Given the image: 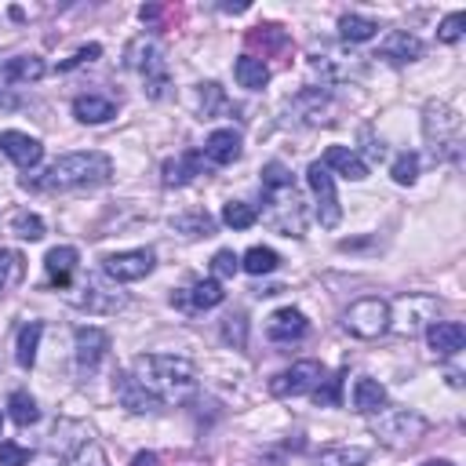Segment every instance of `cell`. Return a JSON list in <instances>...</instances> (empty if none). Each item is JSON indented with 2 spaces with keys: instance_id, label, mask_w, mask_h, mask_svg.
Returning <instances> with one entry per match:
<instances>
[{
  "instance_id": "cell-15",
  "label": "cell",
  "mask_w": 466,
  "mask_h": 466,
  "mask_svg": "<svg viewBox=\"0 0 466 466\" xmlns=\"http://www.w3.org/2000/svg\"><path fill=\"white\" fill-rule=\"evenodd\" d=\"M426 343L437 357H455L466 346V328L459 321H434L426 328Z\"/></svg>"
},
{
  "instance_id": "cell-4",
  "label": "cell",
  "mask_w": 466,
  "mask_h": 466,
  "mask_svg": "<svg viewBox=\"0 0 466 466\" xmlns=\"http://www.w3.org/2000/svg\"><path fill=\"white\" fill-rule=\"evenodd\" d=\"M426 430H430V423H426L419 412H412V408L379 412V419H376V437H379L383 444H390V448H408V444H416Z\"/></svg>"
},
{
  "instance_id": "cell-17",
  "label": "cell",
  "mask_w": 466,
  "mask_h": 466,
  "mask_svg": "<svg viewBox=\"0 0 466 466\" xmlns=\"http://www.w3.org/2000/svg\"><path fill=\"white\" fill-rule=\"evenodd\" d=\"M44 73H48V66L41 55H15L0 66V84H33Z\"/></svg>"
},
{
  "instance_id": "cell-11",
  "label": "cell",
  "mask_w": 466,
  "mask_h": 466,
  "mask_svg": "<svg viewBox=\"0 0 466 466\" xmlns=\"http://www.w3.org/2000/svg\"><path fill=\"white\" fill-rule=\"evenodd\" d=\"M84 296H77L73 303L80 306V310H87V314H117V310H124L128 306V296L117 288H106L99 277H87V285L80 288Z\"/></svg>"
},
{
  "instance_id": "cell-31",
  "label": "cell",
  "mask_w": 466,
  "mask_h": 466,
  "mask_svg": "<svg viewBox=\"0 0 466 466\" xmlns=\"http://www.w3.org/2000/svg\"><path fill=\"white\" fill-rule=\"evenodd\" d=\"M339 33L346 41H353V44H364V41H371V37L379 33V23L368 19V15H343L339 19Z\"/></svg>"
},
{
  "instance_id": "cell-38",
  "label": "cell",
  "mask_w": 466,
  "mask_h": 466,
  "mask_svg": "<svg viewBox=\"0 0 466 466\" xmlns=\"http://www.w3.org/2000/svg\"><path fill=\"white\" fill-rule=\"evenodd\" d=\"M462 26H466V12H452L441 26H437V41L441 44H455L462 37Z\"/></svg>"
},
{
  "instance_id": "cell-2",
  "label": "cell",
  "mask_w": 466,
  "mask_h": 466,
  "mask_svg": "<svg viewBox=\"0 0 466 466\" xmlns=\"http://www.w3.org/2000/svg\"><path fill=\"white\" fill-rule=\"evenodd\" d=\"M114 175V160L106 153H66L59 157L41 178H33L37 190H51V194H69V190H91V186H103Z\"/></svg>"
},
{
  "instance_id": "cell-19",
  "label": "cell",
  "mask_w": 466,
  "mask_h": 466,
  "mask_svg": "<svg viewBox=\"0 0 466 466\" xmlns=\"http://www.w3.org/2000/svg\"><path fill=\"white\" fill-rule=\"evenodd\" d=\"M223 299H226L223 285L215 281V277H208V281H197L190 292H178L171 303H178L182 310H212V306H219Z\"/></svg>"
},
{
  "instance_id": "cell-47",
  "label": "cell",
  "mask_w": 466,
  "mask_h": 466,
  "mask_svg": "<svg viewBox=\"0 0 466 466\" xmlns=\"http://www.w3.org/2000/svg\"><path fill=\"white\" fill-rule=\"evenodd\" d=\"M423 466H455V462H448V459H426Z\"/></svg>"
},
{
  "instance_id": "cell-13",
  "label": "cell",
  "mask_w": 466,
  "mask_h": 466,
  "mask_svg": "<svg viewBox=\"0 0 466 466\" xmlns=\"http://www.w3.org/2000/svg\"><path fill=\"white\" fill-rule=\"evenodd\" d=\"M0 153H5L8 160H15L19 168H37L41 157H44V146L26 132H5L0 135Z\"/></svg>"
},
{
  "instance_id": "cell-32",
  "label": "cell",
  "mask_w": 466,
  "mask_h": 466,
  "mask_svg": "<svg viewBox=\"0 0 466 466\" xmlns=\"http://www.w3.org/2000/svg\"><path fill=\"white\" fill-rule=\"evenodd\" d=\"M8 412H12V419H15L19 426H33V423L41 419V408H37L33 394H26V390H15V394L8 397Z\"/></svg>"
},
{
  "instance_id": "cell-24",
  "label": "cell",
  "mask_w": 466,
  "mask_h": 466,
  "mask_svg": "<svg viewBox=\"0 0 466 466\" xmlns=\"http://www.w3.org/2000/svg\"><path fill=\"white\" fill-rule=\"evenodd\" d=\"M387 408V387L379 379H357L353 383V412L376 416Z\"/></svg>"
},
{
  "instance_id": "cell-20",
  "label": "cell",
  "mask_w": 466,
  "mask_h": 466,
  "mask_svg": "<svg viewBox=\"0 0 466 466\" xmlns=\"http://www.w3.org/2000/svg\"><path fill=\"white\" fill-rule=\"evenodd\" d=\"M201 171H205V157L201 153H178V157L164 160L160 178H164V186H186V182H194Z\"/></svg>"
},
{
  "instance_id": "cell-22",
  "label": "cell",
  "mask_w": 466,
  "mask_h": 466,
  "mask_svg": "<svg viewBox=\"0 0 466 466\" xmlns=\"http://www.w3.org/2000/svg\"><path fill=\"white\" fill-rule=\"evenodd\" d=\"M379 55L390 59V62H416L423 55V41L408 30H394L383 44H379Z\"/></svg>"
},
{
  "instance_id": "cell-16",
  "label": "cell",
  "mask_w": 466,
  "mask_h": 466,
  "mask_svg": "<svg viewBox=\"0 0 466 466\" xmlns=\"http://www.w3.org/2000/svg\"><path fill=\"white\" fill-rule=\"evenodd\" d=\"M321 164H324L328 171H339V175L350 178V182H364V178H368V164H364L361 153L350 150V146H328Z\"/></svg>"
},
{
  "instance_id": "cell-36",
  "label": "cell",
  "mask_w": 466,
  "mask_h": 466,
  "mask_svg": "<svg viewBox=\"0 0 466 466\" xmlns=\"http://www.w3.org/2000/svg\"><path fill=\"white\" fill-rule=\"evenodd\" d=\"M390 175H394V182H401V186H412V182L419 178V157H416V153H401V157L394 160Z\"/></svg>"
},
{
  "instance_id": "cell-40",
  "label": "cell",
  "mask_w": 466,
  "mask_h": 466,
  "mask_svg": "<svg viewBox=\"0 0 466 466\" xmlns=\"http://www.w3.org/2000/svg\"><path fill=\"white\" fill-rule=\"evenodd\" d=\"M26 462H30V448L15 441H0V466H26Z\"/></svg>"
},
{
  "instance_id": "cell-14",
  "label": "cell",
  "mask_w": 466,
  "mask_h": 466,
  "mask_svg": "<svg viewBox=\"0 0 466 466\" xmlns=\"http://www.w3.org/2000/svg\"><path fill=\"white\" fill-rule=\"evenodd\" d=\"M306 328H310L306 314H303V310H296V306H285V310H277V314L270 317L266 335H270L273 343H296V339H303V335H306Z\"/></svg>"
},
{
  "instance_id": "cell-35",
  "label": "cell",
  "mask_w": 466,
  "mask_h": 466,
  "mask_svg": "<svg viewBox=\"0 0 466 466\" xmlns=\"http://www.w3.org/2000/svg\"><path fill=\"white\" fill-rule=\"evenodd\" d=\"M288 186H296V182H292V171H288L281 160H270V164L262 168V190H266V194L288 190Z\"/></svg>"
},
{
  "instance_id": "cell-42",
  "label": "cell",
  "mask_w": 466,
  "mask_h": 466,
  "mask_svg": "<svg viewBox=\"0 0 466 466\" xmlns=\"http://www.w3.org/2000/svg\"><path fill=\"white\" fill-rule=\"evenodd\" d=\"M244 335H248V324H244V314H230L226 324H223V339L233 343L237 350L244 346Z\"/></svg>"
},
{
  "instance_id": "cell-9",
  "label": "cell",
  "mask_w": 466,
  "mask_h": 466,
  "mask_svg": "<svg viewBox=\"0 0 466 466\" xmlns=\"http://www.w3.org/2000/svg\"><path fill=\"white\" fill-rule=\"evenodd\" d=\"M157 266V255L153 248H132V251H114L103 259V273L117 285H132V281H142L150 277Z\"/></svg>"
},
{
  "instance_id": "cell-44",
  "label": "cell",
  "mask_w": 466,
  "mask_h": 466,
  "mask_svg": "<svg viewBox=\"0 0 466 466\" xmlns=\"http://www.w3.org/2000/svg\"><path fill=\"white\" fill-rule=\"evenodd\" d=\"M212 106H223V87L219 84H201V114L212 117Z\"/></svg>"
},
{
  "instance_id": "cell-18",
  "label": "cell",
  "mask_w": 466,
  "mask_h": 466,
  "mask_svg": "<svg viewBox=\"0 0 466 466\" xmlns=\"http://www.w3.org/2000/svg\"><path fill=\"white\" fill-rule=\"evenodd\" d=\"M77 262H80L77 248H69V244H59V248H51V251L44 255L48 281H51V285H59V288H66V285L73 281V273H77Z\"/></svg>"
},
{
  "instance_id": "cell-6",
  "label": "cell",
  "mask_w": 466,
  "mask_h": 466,
  "mask_svg": "<svg viewBox=\"0 0 466 466\" xmlns=\"http://www.w3.org/2000/svg\"><path fill=\"white\" fill-rule=\"evenodd\" d=\"M423 132H426V142L434 146V153L448 157V153L459 150L462 117H459L448 103H430V106H426V117H423Z\"/></svg>"
},
{
  "instance_id": "cell-41",
  "label": "cell",
  "mask_w": 466,
  "mask_h": 466,
  "mask_svg": "<svg viewBox=\"0 0 466 466\" xmlns=\"http://www.w3.org/2000/svg\"><path fill=\"white\" fill-rule=\"evenodd\" d=\"M237 270H241V259L233 255V248L215 251V259H212V273H215V277H233Z\"/></svg>"
},
{
  "instance_id": "cell-25",
  "label": "cell",
  "mask_w": 466,
  "mask_h": 466,
  "mask_svg": "<svg viewBox=\"0 0 466 466\" xmlns=\"http://www.w3.org/2000/svg\"><path fill=\"white\" fill-rule=\"evenodd\" d=\"M73 117L80 124H106L117 117V106L103 96H80V99H73Z\"/></svg>"
},
{
  "instance_id": "cell-46",
  "label": "cell",
  "mask_w": 466,
  "mask_h": 466,
  "mask_svg": "<svg viewBox=\"0 0 466 466\" xmlns=\"http://www.w3.org/2000/svg\"><path fill=\"white\" fill-rule=\"evenodd\" d=\"M132 466H157V455H153V452H139V455L132 459Z\"/></svg>"
},
{
  "instance_id": "cell-37",
  "label": "cell",
  "mask_w": 466,
  "mask_h": 466,
  "mask_svg": "<svg viewBox=\"0 0 466 466\" xmlns=\"http://www.w3.org/2000/svg\"><path fill=\"white\" fill-rule=\"evenodd\" d=\"M66 466H110V462H106V455H103V448L96 441H87V444L77 448V455Z\"/></svg>"
},
{
  "instance_id": "cell-39",
  "label": "cell",
  "mask_w": 466,
  "mask_h": 466,
  "mask_svg": "<svg viewBox=\"0 0 466 466\" xmlns=\"http://www.w3.org/2000/svg\"><path fill=\"white\" fill-rule=\"evenodd\" d=\"M339 390H343V376L321 379V383L314 387V401H317L321 408H332V405H339Z\"/></svg>"
},
{
  "instance_id": "cell-8",
  "label": "cell",
  "mask_w": 466,
  "mask_h": 466,
  "mask_svg": "<svg viewBox=\"0 0 466 466\" xmlns=\"http://www.w3.org/2000/svg\"><path fill=\"white\" fill-rule=\"evenodd\" d=\"M306 182H310V190H314V197H317V219H321V226H324V230H335V226L343 223V205H339V194H335L332 171H328L321 160H314V164L306 168Z\"/></svg>"
},
{
  "instance_id": "cell-34",
  "label": "cell",
  "mask_w": 466,
  "mask_h": 466,
  "mask_svg": "<svg viewBox=\"0 0 466 466\" xmlns=\"http://www.w3.org/2000/svg\"><path fill=\"white\" fill-rule=\"evenodd\" d=\"M12 233L23 241H41L44 237V219L37 212H15L12 215Z\"/></svg>"
},
{
  "instance_id": "cell-30",
  "label": "cell",
  "mask_w": 466,
  "mask_h": 466,
  "mask_svg": "<svg viewBox=\"0 0 466 466\" xmlns=\"http://www.w3.org/2000/svg\"><path fill=\"white\" fill-rule=\"evenodd\" d=\"M277 266H281V255H277L273 248H262V244L248 248V251H244V259H241V270H244V273H251V277L273 273Z\"/></svg>"
},
{
  "instance_id": "cell-1",
  "label": "cell",
  "mask_w": 466,
  "mask_h": 466,
  "mask_svg": "<svg viewBox=\"0 0 466 466\" xmlns=\"http://www.w3.org/2000/svg\"><path fill=\"white\" fill-rule=\"evenodd\" d=\"M132 376L142 390H150L160 405L164 401H182L190 397L194 387H197V371L186 357H175V353H142L135 357L132 364Z\"/></svg>"
},
{
  "instance_id": "cell-26",
  "label": "cell",
  "mask_w": 466,
  "mask_h": 466,
  "mask_svg": "<svg viewBox=\"0 0 466 466\" xmlns=\"http://www.w3.org/2000/svg\"><path fill=\"white\" fill-rule=\"evenodd\" d=\"M233 77H237L241 87L262 91V87L270 84V66H266L262 59H255V55H241V59L233 62Z\"/></svg>"
},
{
  "instance_id": "cell-3",
  "label": "cell",
  "mask_w": 466,
  "mask_h": 466,
  "mask_svg": "<svg viewBox=\"0 0 466 466\" xmlns=\"http://www.w3.org/2000/svg\"><path fill=\"white\" fill-rule=\"evenodd\" d=\"M128 66L135 73H142V84H146V96L150 99H160L164 96V87H168V62H164V51H160L157 41L139 37L128 48Z\"/></svg>"
},
{
  "instance_id": "cell-48",
  "label": "cell",
  "mask_w": 466,
  "mask_h": 466,
  "mask_svg": "<svg viewBox=\"0 0 466 466\" xmlns=\"http://www.w3.org/2000/svg\"><path fill=\"white\" fill-rule=\"evenodd\" d=\"M0 430H5V416H0Z\"/></svg>"
},
{
  "instance_id": "cell-33",
  "label": "cell",
  "mask_w": 466,
  "mask_h": 466,
  "mask_svg": "<svg viewBox=\"0 0 466 466\" xmlns=\"http://www.w3.org/2000/svg\"><path fill=\"white\" fill-rule=\"evenodd\" d=\"M223 223H226L230 230H251V226L259 223V212H255L251 205H244V201H230V205L223 208Z\"/></svg>"
},
{
  "instance_id": "cell-12",
  "label": "cell",
  "mask_w": 466,
  "mask_h": 466,
  "mask_svg": "<svg viewBox=\"0 0 466 466\" xmlns=\"http://www.w3.org/2000/svg\"><path fill=\"white\" fill-rule=\"evenodd\" d=\"M73 346H77V364H80V371H96L103 361H106V353H110V335L103 332V328H77V335H73Z\"/></svg>"
},
{
  "instance_id": "cell-43",
  "label": "cell",
  "mask_w": 466,
  "mask_h": 466,
  "mask_svg": "<svg viewBox=\"0 0 466 466\" xmlns=\"http://www.w3.org/2000/svg\"><path fill=\"white\" fill-rule=\"evenodd\" d=\"M19 262H23L19 255H12V251H0V292L8 288L12 277H19V270H23Z\"/></svg>"
},
{
  "instance_id": "cell-45",
  "label": "cell",
  "mask_w": 466,
  "mask_h": 466,
  "mask_svg": "<svg viewBox=\"0 0 466 466\" xmlns=\"http://www.w3.org/2000/svg\"><path fill=\"white\" fill-rule=\"evenodd\" d=\"M99 55H103V48H99V44H87V48H80V51H77V55H73V59H69L62 69H73V66H80V62H91V59H99Z\"/></svg>"
},
{
  "instance_id": "cell-23",
  "label": "cell",
  "mask_w": 466,
  "mask_h": 466,
  "mask_svg": "<svg viewBox=\"0 0 466 466\" xmlns=\"http://www.w3.org/2000/svg\"><path fill=\"white\" fill-rule=\"evenodd\" d=\"M205 157H208L212 164H233V160H241V135H237L233 128L212 132L208 142H205Z\"/></svg>"
},
{
  "instance_id": "cell-27",
  "label": "cell",
  "mask_w": 466,
  "mask_h": 466,
  "mask_svg": "<svg viewBox=\"0 0 466 466\" xmlns=\"http://www.w3.org/2000/svg\"><path fill=\"white\" fill-rule=\"evenodd\" d=\"M41 335H44V324L41 321H30L19 328V339H15V361L23 368H33L37 364V346H41Z\"/></svg>"
},
{
  "instance_id": "cell-21",
  "label": "cell",
  "mask_w": 466,
  "mask_h": 466,
  "mask_svg": "<svg viewBox=\"0 0 466 466\" xmlns=\"http://www.w3.org/2000/svg\"><path fill=\"white\" fill-rule=\"evenodd\" d=\"M117 397H121V405H124L128 412H135V416L160 412V401H157L150 390H142V387L135 383V376H117Z\"/></svg>"
},
{
  "instance_id": "cell-7",
  "label": "cell",
  "mask_w": 466,
  "mask_h": 466,
  "mask_svg": "<svg viewBox=\"0 0 466 466\" xmlns=\"http://www.w3.org/2000/svg\"><path fill=\"white\" fill-rule=\"evenodd\" d=\"M270 197V208H266V223L285 233V237H303L306 230V215H303V201L296 194V186L288 190H277V194H266Z\"/></svg>"
},
{
  "instance_id": "cell-29",
  "label": "cell",
  "mask_w": 466,
  "mask_h": 466,
  "mask_svg": "<svg viewBox=\"0 0 466 466\" xmlns=\"http://www.w3.org/2000/svg\"><path fill=\"white\" fill-rule=\"evenodd\" d=\"M171 230L182 237H212L215 233V219L208 212H182L171 219Z\"/></svg>"
},
{
  "instance_id": "cell-28",
  "label": "cell",
  "mask_w": 466,
  "mask_h": 466,
  "mask_svg": "<svg viewBox=\"0 0 466 466\" xmlns=\"http://www.w3.org/2000/svg\"><path fill=\"white\" fill-rule=\"evenodd\" d=\"M368 448L361 444H335V448H324L317 455V466H364L368 462Z\"/></svg>"
},
{
  "instance_id": "cell-5",
  "label": "cell",
  "mask_w": 466,
  "mask_h": 466,
  "mask_svg": "<svg viewBox=\"0 0 466 466\" xmlns=\"http://www.w3.org/2000/svg\"><path fill=\"white\" fill-rule=\"evenodd\" d=\"M394 321V310L387 299H357L346 314H343V324L350 335L357 339H379Z\"/></svg>"
},
{
  "instance_id": "cell-10",
  "label": "cell",
  "mask_w": 466,
  "mask_h": 466,
  "mask_svg": "<svg viewBox=\"0 0 466 466\" xmlns=\"http://www.w3.org/2000/svg\"><path fill=\"white\" fill-rule=\"evenodd\" d=\"M324 379V368L317 361H296L292 368L277 371L270 379V394L273 397H303V394H314V387Z\"/></svg>"
}]
</instances>
